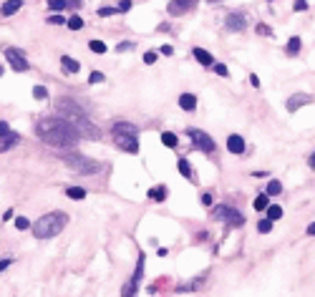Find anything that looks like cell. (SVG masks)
I'll list each match as a JSON object with an SVG mask.
<instances>
[{
    "mask_svg": "<svg viewBox=\"0 0 315 297\" xmlns=\"http://www.w3.org/2000/svg\"><path fill=\"white\" fill-rule=\"evenodd\" d=\"M15 227H18V229H28V227H31V222H28L26 217H18V219H15Z\"/></svg>",
    "mask_w": 315,
    "mask_h": 297,
    "instance_id": "35",
    "label": "cell"
},
{
    "mask_svg": "<svg viewBox=\"0 0 315 297\" xmlns=\"http://www.w3.org/2000/svg\"><path fill=\"white\" fill-rule=\"evenodd\" d=\"M265 211H267V219H272V222H278V219H283V207H278V204H272V207H267Z\"/></svg>",
    "mask_w": 315,
    "mask_h": 297,
    "instance_id": "20",
    "label": "cell"
},
{
    "mask_svg": "<svg viewBox=\"0 0 315 297\" xmlns=\"http://www.w3.org/2000/svg\"><path fill=\"white\" fill-rule=\"evenodd\" d=\"M310 101H313L310 93H295V96H290V101H287V111H298L300 106H305V103H310Z\"/></svg>",
    "mask_w": 315,
    "mask_h": 297,
    "instance_id": "11",
    "label": "cell"
},
{
    "mask_svg": "<svg viewBox=\"0 0 315 297\" xmlns=\"http://www.w3.org/2000/svg\"><path fill=\"white\" fill-rule=\"evenodd\" d=\"M8 265H10V260H0V272H3V269H5Z\"/></svg>",
    "mask_w": 315,
    "mask_h": 297,
    "instance_id": "46",
    "label": "cell"
},
{
    "mask_svg": "<svg viewBox=\"0 0 315 297\" xmlns=\"http://www.w3.org/2000/svg\"><path fill=\"white\" fill-rule=\"evenodd\" d=\"M48 8L51 10H66L68 3H66V0H48Z\"/></svg>",
    "mask_w": 315,
    "mask_h": 297,
    "instance_id": "28",
    "label": "cell"
},
{
    "mask_svg": "<svg viewBox=\"0 0 315 297\" xmlns=\"http://www.w3.org/2000/svg\"><path fill=\"white\" fill-rule=\"evenodd\" d=\"M172 53H174L172 46H161V56H172Z\"/></svg>",
    "mask_w": 315,
    "mask_h": 297,
    "instance_id": "42",
    "label": "cell"
},
{
    "mask_svg": "<svg viewBox=\"0 0 315 297\" xmlns=\"http://www.w3.org/2000/svg\"><path fill=\"white\" fill-rule=\"evenodd\" d=\"M280 192H283V184H280L278 179H270V184H267V192H265V194H267V197H278Z\"/></svg>",
    "mask_w": 315,
    "mask_h": 297,
    "instance_id": "19",
    "label": "cell"
},
{
    "mask_svg": "<svg viewBox=\"0 0 315 297\" xmlns=\"http://www.w3.org/2000/svg\"><path fill=\"white\" fill-rule=\"evenodd\" d=\"M166 192H169V189H166V186L161 184V186H154V189H152L149 197H152L154 202H164V199H166Z\"/></svg>",
    "mask_w": 315,
    "mask_h": 297,
    "instance_id": "18",
    "label": "cell"
},
{
    "mask_svg": "<svg viewBox=\"0 0 315 297\" xmlns=\"http://www.w3.org/2000/svg\"><path fill=\"white\" fill-rule=\"evenodd\" d=\"M68 224V214L66 211H51V214H43L35 224H31L33 235L38 239H51L56 235H61V229Z\"/></svg>",
    "mask_w": 315,
    "mask_h": 297,
    "instance_id": "2",
    "label": "cell"
},
{
    "mask_svg": "<svg viewBox=\"0 0 315 297\" xmlns=\"http://www.w3.org/2000/svg\"><path fill=\"white\" fill-rule=\"evenodd\" d=\"M212 219L224 222V224H229V227H240V224H245V217L240 214V211H237L235 207H224V204H220V207L212 209Z\"/></svg>",
    "mask_w": 315,
    "mask_h": 297,
    "instance_id": "5",
    "label": "cell"
},
{
    "mask_svg": "<svg viewBox=\"0 0 315 297\" xmlns=\"http://www.w3.org/2000/svg\"><path fill=\"white\" fill-rule=\"evenodd\" d=\"M161 144H164V146H169V148H174V146H177V136H174V134H169V131H164V134H161Z\"/></svg>",
    "mask_w": 315,
    "mask_h": 297,
    "instance_id": "24",
    "label": "cell"
},
{
    "mask_svg": "<svg viewBox=\"0 0 315 297\" xmlns=\"http://www.w3.org/2000/svg\"><path fill=\"white\" fill-rule=\"evenodd\" d=\"M202 204H207V207L212 204V194H207V192H204V194H202Z\"/></svg>",
    "mask_w": 315,
    "mask_h": 297,
    "instance_id": "43",
    "label": "cell"
},
{
    "mask_svg": "<svg viewBox=\"0 0 315 297\" xmlns=\"http://www.w3.org/2000/svg\"><path fill=\"white\" fill-rule=\"evenodd\" d=\"M224 26H227L229 30H235V33H242L245 26H247V18H245L242 13H229L227 20H224Z\"/></svg>",
    "mask_w": 315,
    "mask_h": 297,
    "instance_id": "9",
    "label": "cell"
},
{
    "mask_svg": "<svg viewBox=\"0 0 315 297\" xmlns=\"http://www.w3.org/2000/svg\"><path fill=\"white\" fill-rule=\"evenodd\" d=\"M131 48H134V43H119V46H116L119 53H121V51H131Z\"/></svg>",
    "mask_w": 315,
    "mask_h": 297,
    "instance_id": "40",
    "label": "cell"
},
{
    "mask_svg": "<svg viewBox=\"0 0 315 297\" xmlns=\"http://www.w3.org/2000/svg\"><path fill=\"white\" fill-rule=\"evenodd\" d=\"M179 106L184 111H194L197 109V98H194V93H182L179 96Z\"/></svg>",
    "mask_w": 315,
    "mask_h": 297,
    "instance_id": "14",
    "label": "cell"
},
{
    "mask_svg": "<svg viewBox=\"0 0 315 297\" xmlns=\"http://www.w3.org/2000/svg\"><path fill=\"white\" fill-rule=\"evenodd\" d=\"M89 48H91L94 53H106V46H103L101 40H91V43H89Z\"/></svg>",
    "mask_w": 315,
    "mask_h": 297,
    "instance_id": "30",
    "label": "cell"
},
{
    "mask_svg": "<svg viewBox=\"0 0 315 297\" xmlns=\"http://www.w3.org/2000/svg\"><path fill=\"white\" fill-rule=\"evenodd\" d=\"M61 66L66 68L68 73H78V71H81V63H78V60H73L71 56H61Z\"/></svg>",
    "mask_w": 315,
    "mask_h": 297,
    "instance_id": "15",
    "label": "cell"
},
{
    "mask_svg": "<svg viewBox=\"0 0 315 297\" xmlns=\"http://www.w3.org/2000/svg\"><path fill=\"white\" fill-rule=\"evenodd\" d=\"M66 3H68V5H73V8H78V5H81V0H66Z\"/></svg>",
    "mask_w": 315,
    "mask_h": 297,
    "instance_id": "48",
    "label": "cell"
},
{
    "mask_svg": "<svg viewBox=\"0 0 315 297\" xmlns=\"http://www.w3.org/2000/svg\"><path fill=\"white\" fill-rule=\"evenodd\" d=\"M187 136L192 139L194 148H199V151H204V154H212L215 151V141H212V136H209V134H204L199 129H189Z\"/></svg>",
    "mask_w": 315,
    "mask_h": 297,
    "instance_id": "6",
    "label": "cell"
},
{
    "mask_svg": "<svg viewBox=\"0 0 315 297\" xmlns=\"http://www.w3.org/2000/svg\"><path fill=\"white\" fill-rule=\"evenodd\" d=\"M287 53H290V56H298V53H300V38H298V35H292V38L287 40Z\"/></svg>",
    "mask_w": 315,
    "mask_h": 297,
    "instance_id": "22",
    "label": "cell"
},
{
    "mask_svg": "<svg viewBox=\"0 0 315 297\" xmlns=\"http://www.w3.org/2000/svg\"><path fill=\"white\" fill-rule=\"evenodd\" d=\"M257 232H262V235L272 232V219H260V222H257Z\"/></svg>",
    "mask_w": 315,
    "mask_h": 297,
    "instance_id": "27",
    "label": "cell"
},
{
    "mask_svg": "<svg viewBox=\"0 0 315 297\" xmlns=\"http://www.w3.org/2000/svg\"><path fill=\"white\" fill-rule=\"evenodd\" d=\"M33 98H38V101L48 98V91H46V86H35V89H33Z\"/></svg>",
    "mask_w": 315,
    "mask_h": 297,
    "instance_id": "29",
    "label": "cell"
},
{
    "mask_svg": "<svg viewBox=\"0 0 315 297\" xmlns=\"http://www.w3.org/2000/svg\"><path fill=\"white\" fill-rule=\"evenodd\" d=\"M63 164H66L68 169H73L76 174H83V177H94L101 172V164L89 159V156H81V154H61Z\"/></svg>",
    "mask_w": 315,
    "mask_h": 297,
    "instance_id": "4",
    "label": "cell"
},
{
    "mask_svg": "<svg viewBox=\"0 0 315 297\" xmlns=\"http://www.w3.org/2000/svg\"><path fill=\"white\" fill-rule=\"evenodd\" d=\"M126 10H131V0H121L119 3V13H126Z\"/></svg>",
    "mask_w": 315,
    "mask_h": 297,
    "instance_id": "37",
    "label": "cell"
},
{
    "mask_svg": "<svg viewBox=\"0 0 315 297\" xmlns=\"http://www.w3.org/2000/svg\"><path fill=\"white\" fill-rule=\"evenodd\" d=\"M20 8H23V0H5L3 5H0V15H15Z\"/></svg>",
    "mask_w": 315,
    "mask_h": 297,
    "instance_id": "12",
    "label": "cell"
},
{
    "mask_svg": "<svg viewBox=\"0 0 315 297\" xmlns=\"http://www.w3.org/2000/svg\"><path fill=\"white\" fill-rule=\"evenodd\" d=\"M257 33H260V35H272L270 26H265V23H260V26H257Z\"/></svg>",
    "mask_w": 315,
    "mask_h": 297,
    "instance_id": "38",
    "label": "cell"
},
{
    "mask_svg": "<svg viewBox=\"0 0 315 297\" xmlns=\"http://www.w3.org/2000/svg\"><path fill=\"white\" fill-rule=\"evenodd\" d=\"M116 13H119V8H98V18H111Z\"/></svg>",
    "mask_w": 315,
    "mask_h": 297,
    "instance_id": "31",
    "label": "cell"
},
{
    "mask_svg": "<svg viewBox=\"0 0 315 297\" xmlns=\"http://www.w3.org/2000/svg\"><path fill=\"white\" fill-rule=\"evenodd\" d=\"M227 148L232 154H245V141H242V136H237V134H232L227 139Z\"/></svg>",
    "mask_w": 315,
    "mask_h": 297,
    "instance_id": "13",
    "label": "cell"
},
{
    "mask_svg": "<svg viewBox=\"0 0 315 297\" xmlns=\"http://www.w3.org/2000/svg\"><path fill=\"white\" fill-rule=\"evenodd\" d=\"M192 53H194V58L202 63V66H212V63H215V60H212V53H207V51H202V48H194Z\"/></svg>",
    "mask_w": 315,
    "mask_h": 297,
    "instance_id": "16",
    "label": "cell"
},
{
    "mask_svg": "<svg viewBox=\"0 0 315 297\" xmlns=\"http://www.w3.org/2000/svg\"><path fill=\"white\" fill-rule=\"evenodd\" d=\"M177 166H179V172H182V174H184V177H187L189 181H194V174H192V166H189V161H187V159H179V164H177Z\"/></svg>",
    "mask_w": 315,
    "mask_h": 297,
    "instance_id": "21",
    "label": "cell"
},
{
    "mask_svg": "<svg viewBox=\"0 0 315 297\" xmlns=\"http://www.w3.org/2000/svg\"><path fill=\"white\" fill-rule=\"evenodd\" d=\"M267 207H270V199H267V194H260V197L255 199V209H257V211H265Z\"/></svg>",
    "mask_w": 315,
    "mask_h": 297,
    "instance_id": "25",
    "label": "cell"
},
{
    "mask_svg": "<svg viewBox=\"0 0 315 297\" xmlns=\"http://www.w3.org/2000/svg\"><path fill=\"white\" fill-rule=\"evenodd\" d=\"M68 28H71V30H81V28H83L81 15H71V18H68Z\"/></svg>",
    "mask_w": 315,
    "mask_h": 297,
    "instance_id": "26",
    "label": "cell"
},
{
    "mask_svg": "<svg viewBox=\"0 0 315 297\" xmlns=\"http://www.w3.org/2000/svg\"><path fill=\"white\" fill-rule=\"evenodd\" d=\"M215 73H217V76H222V78H227V76H229L227 66H222V63H217V66H215Z\"/></svg>",
    "mask_w": 315,
    "mask_h": 297,
    "instance_id": "34",
    "label": "cell"
},
{
    "mask_svg": "<svg viewBox=\"0 0 315 297\" xmlns=\"http://www.w3.org/2000/svg\"><path fill=\"white\" fill-rule=\"evenodd\" d=\"M308 235H310V237H315V222H313V224L308 227Z\"/></svg>",
    "mask_w": 315,
    "mask_h": 297,
    "instance_id": "47",
    "label": "cell"
},
{
    "mask_svg": "<svg viewBox=\"0 0 315 297\" xmlns=\"http://www.w3.org/2000/svg\"><path fill=\"white\" fill-rule=\"evenodd\" d=\"M194 5H197V0H172V3H169V15L172 18H179V15L189 13Z\"/></svg>",
    "mask_w": 315,
    "mask_h": 297,
    "instance_id": "8",
    "label": "cell"
},
{
    "mask_svg": "<svg viewBox=\"0 0 315 297\" xmlns=\"http://www.w3.org/2000/svg\"><path fill=\"white\" fill-rule=\"evenodd\" d=\"M13 214H15V211H13V209H8V211H5V214H3V219L8 222V219H13Z\"/></svg>",
    "mask_w": 315,
    "mask_h": 297,
    "instance_id": "45",
    "label": "cell"
},
{
    "mask_svg": "<svg viewBox=\"0 0 315 297\" xmlns=\"http://www.w3.org/2000/svg\"><path fill=\"white\" fill-rule=\"evenodd\" d=\"M154 60H157V51H149V53H144V63H146V66H152Z\"/></svg>",
    "mask_w": 315,
    "mask_h": 297,
    "instance_id": "33",
    "label": "cell"
},
{
    "mask_svg": "<svg viewBox=\"0 0 315 297\" xmlns=\"http://www.w3.org/2000/svg\"><path fill=\"white\" fill-rule=\"evenodd\" d=\"M111 134H114V141H116V146L121 148V151H129V154L139 151V131H136L134 123H129V121L114 123Z\"/></svg>",
    "mask_w": 315,
    "mask_h": 297,
    "instance_id": "3",
    "label": "cell"
},
{
    "mask_svg": "<svg viewBox=\"0 0 315 297\" xmlns=\"http://www.w3.org/2000/svg\"><path fill=\"white\" fill-rule=\"evenodd\" d=\"M310 166H313V169H315V154H313V156H310Z\"/></svg>",
    "mask_w": 315,
    "mask_h": 297,
    "instance_id": "49",
    "label": "cell"
},
{
    "mask_svg": "<svg viewBox=\"0 0 315 297\" xmlns=\"http://www.w3.org/2000/svg\"><path fill=\"white\" fill-rule=\"evenodd\" d=\"M250 83H252V86L257 89V86H260V78H257V76H250Z\"/></svg>",
    "mask_w": 315,
    "mask_h": 297,
    "instance_id": "44",
    "label": "cell"
},
{
    "mask_svg": "<svg viewBox=\"0 0 315 297\" xmlns=\"http://www.w3.org/2000/svg\"><path fill=\"white\" fill-rule=\"evenodd\" d=\"M48 23H51V26H63V23H66V18H63V15H51Z\"/></svg>",
    "mask_w": 315,
    "mask_h": 297,
    "instance_id": "32",
    "label": "cell"
},
{
    "mask_svg": "<svg viewBox=\"0 0 315 297\" xmlns=\"http://www.w3.org/2000/svg\"><path fill=\"white\" fill-rule=\"evenodd\" d=\"M89 81H91V83H101V81H103V73H101V71H94V73L89 76Z\"/></svg>",
    "mask_w": 315,
    "mask_h": 297,
    "instance_id": "36",
    "label": "cell"
},
{
    "mask_svg": "<svg viewBox=\"0 0 315 297\" xmlns=\"http://www.w3.org/2000/svg\"><path fill=\"white\" fill-rule=\"evenodd\" d=\"M35 134L40 141H46L51 146H58V148H68V146H76L78 144V131H76V126L66 119H43V121H38L35 126Z\"/></svg>",
    "mask_w": 315,
    "mask_h": 297,
    "instance_id": "1",
    "label": "cell"
},
{
    "mask_svg": "<svg viewBox=\"0 0 315 297\" xmlns=\"http://www.w3.org/2000/svg\"><path fill=\"white\" fill-rule=\"evenodd\" d=\"M5 58L10 60V66H13L15 71H28V68H31L28 60H26V56H23V51H18V48H8V51H5Z\"/></svg>",
    "mask_w": 315,
    "mask_h": 297,
    "instance_id": "7",
    "label": "cell"
},
{
    "mask_svg": "<svg viewBox=\"0 0 315 297\" xmlns=\"http://www.w3.org/2000/svg\"><path fill=\"white\" fill-rule=\"evenodd\" d=\"M295 10H305L308 8V0H295V5H292Z\"/></svg>",
    "mask_w": 315,
    "mask_h": 297,
    "instance_id": "39",
    "label": "cell"
},
{
    "mask_svg": "<svg viewBox=\"0 0 315 297\" xmlns=\"http://www.w3.org/2000/svg\"><path fill=\"white\" fill-rule=\"evenodd\" d=\"M144 262H146V257L141 254V257H139V262H136V272H134L131 282L124 287V295H131V292H136V287H139V280H141V272H144Z\"/></svg>",
    "mask_w": 315,
    "mask_h": 297,
    "instance_id": "10",
    "label": "cell"
},
{
    "mask_svg": "<svg viewBox=\"0 0 315 297\" xmlns=\"http://www.w3.org/2000/svg\"><path fill=\"white\" fill-rule=\"evenodd\" d=\"M3 73H5V68H3V66H0V76H3Z\"/></svg>",
    "mask_w": 315,
    "mask_h": 297,
    "instance_id": "50",
    "label": "cell"
},
{
    "mask_svg": "<svg viewBox=\"0 0 315 297\" xmlns=\"http://www.w3.org/2000/svg\"><path fill=\"white\" fill-rule=\"evenodd\" d=\"M8 131H10V129H8V123H5V121H0V139H3Z\"/></svg>",
    "mask_w": 315,
    "mask_h": 297,
    "instance_id": "41",
    "label": "cell"
},
{
    "mask_svg": "<svg viewBox=\"0 0 315 297\" xmlns=\"http://www.w3.org/2000/svg\"><path fill=\"white\" fill-rule=\"evenodd\" d=\"M15 144H18V134H10V131H8V134L3 136V141H0V151H8V148H13Z\"/></svg>",
    "mask_w": 315,
    "mask_h": 297,
    "instance_id": "17",
    "label": "cell"
},
{
    "mask_svg": "<svg viewBox=\"0 0 315 297\" xmlns=\"http://www.w3.org/2000/svg\"><path fill=\"white\" fill-rule=\"evenodd\" d=\"M71 199H76V202H81V199H86V189H81V186H71L68 192H66Z\"/></svg>",
    "mask_w": 315,
    "mask_h": 297,
    "instance_id": "23",
    "label": "cell"
}]
</instances>
